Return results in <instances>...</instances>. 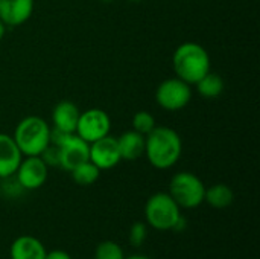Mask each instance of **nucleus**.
Returning a JSON list of instances; mask_svg holds the SVG:
<instances>
[{
	"mask_svg": "<svg viewBox=\"0 0 260 259\" xmlns=\"http://www.w3.org/2000/svg\"><path fill=\"white\" fill-rule=\"evenodd\" d=\"M181 151V137L169 127H155L145 136V156L157 169L172 168L180 160Z\"/></svg>",
	"mask_w": 260,
	"mask_h": 259,
	"instance_id": "1",
	"label": "nucleus"
},
{
	"mask_svg": "<svg viewBox=\"0 0 260 259\" xmlns=\"http://www.w3.org/2000/svg\"><path fill=\"white\" fill-rule=\"evenodd\" d=\"M172 64L177 78L187 84H197L206 73L210 72V56L207 50L193 41L183 43L177 47L172 56Z\"/></svg>",
	"mask_w": 260,
	"mask_h": 259,
	"instance_id": "2",
	"label": "nucleus"
},
{
	"mask_svg": "<svg viewBox=\"0 0 260 259\" xmlns=\"http://www.w3.org/2000/svg\"><path fill=\"white\" fill-rule=\"evenodd\" d=\"M50 127L38 116H27L18 122L14 140L23 156H40L50 143Z\"/></svg>",
	"mask_w": 260,
	"mask_h": 259,
	"instance_id": "3",
	"label": "nucleus"
},
{
	"mask_svg": "<svg viewBox=\"0 0 260 259\" xmlns=\"http://www.w3.org/2000/svg\"><path fill=\"white\" fill-rule=\"evenodd\" d=\"M181 217V208L168 192H157L151 195L145 205V220L148 227L154 231L166 232L172 231L178 218Z\"/></svg>",
	"mask_w": 260,
	"mask_h": 259,
	"instance_id": "4",
	"label": "nucleus"
},
{
	"mask_svg": "<svg viewBox=\"0 0 260 259\" xmlns=\"http://www.w3.org/2000/svg\"><path fill=\"white\" fill-rule=\"evenodd\" d=\"M181 209H195L204 203L206 186L193 172H177L169 183L168 192Z\"/></svg>",
	"mask_w": 260,
	"mask_h": 259,
	"instance_id": "5",
	"label": "nucleus"
},
{
	"mask_svg": "<svg viewBox=\"0 0 260 259\" xmlns=\"http://www.w3.org/2000/svg\"><path fill=\"white\" fill-rule=\"evenodd\" d=\"M192 99V89L190 84L180 78H169L165 79L155 90V101L157 104L168 110L177 111L184 108Z\"/></svg>",
	"mask_w": 260,
	"mask_h": 259,
	"instance_id": "6",
	"label": "nucleus"
},
{
	"mask_svg": "<svg viewBox=\"0 0 260 259\" xmlns=\"http://www.w3.org/2000/svg\"><path fill=\"white\" fill-rule=\"evenodd\" d=\"M110 128H111L110 116L101 108H90L79 114L76 134L87 143H91L108 136Z\"/></svg>",
	"mask_w": 260,
	"mask_h": 259,
	"instance_id": "7",
	"label": "nucleus"
},
{
	"mask_svg": "<svg viewBox=\"0 0 260 259\" xmlns=\"http://www.w3.org/2000/svg\"><path fill=\"white\" fill-rule=\"evenodd\" d=\"M47 174L49 166L40 156H24L14 176L24 191H35L46 183Z\"/></svg>",
	"mask_w": 260,
	"mask_h": 259,
	"instance_id": "8",
	"label": "nucleus"
},
{
	"mask_svg": "<svg viewBox=\"0 0 260 259\" xmlns=\"http://www.w3.org/2000/svg\"><path fill=\"white\" fill-rule=\"evenodd\" d=\"M56 147L59 148V168L69 172L78 165L90 160V143L82 140L76 133L67 134Z\"/></svg>",
	"mask_w": 260,
	"mask_h": 259,
	"instance_id": "9",
	"label": "nucleus"
},
{
	"mask_svg": "<svg viewBox=\"0 0 260 259\" xmlns=\"http://www.w3.org/2000/svg\"><path fill=\"white\" fill-rule=\"evenodd\" d=\"M122 160L117 137L114 136H105L96 142L90 143V162L94 163L101 171H107L119 165Z\"/></svg>",
	"mask_w": 260,
	"mask_h": 259,
	"instance_id": "10",
	"label": "nucleus"
},
{
	"mask_svg": "<svg viewBox=\"0 0 260 259\" xmlns=\"http://www.w3.org/2000/svg\"><path fill=\"white\" fill-rule=\"evenodd\" d=\"M34 12V0H0V20L5 26H20Z\"/></svg>",
	"mask_w": 260,
	"mask_h": 259,
	"instance_id": "11",
	"label": "nucleus"
},
{
	"mask_svg": "<svg viewBox=\"0 0 260 259\" xmlns=\"http://www.w3.org/2000/svg\"><path fill=\"white\" fill-rule=\"evenodd\" d=\"M23 154L12 136L0 133V179L14 176Z\"/></svg>",
	"mask_w": 260,
	"mask_h": 259,
	"instance_id": "12",
	"label": "nucleus"
},
{
	"mask_svg": "<svg viewBox=\"0 0 260 259\" xmlns=\"http://www.w3.org/2000/svg\"><path fill=\"white\" fill-rule=\"evenodd\" d=\"M46 247L44 244L32 237V235H21L17 237L9 249L11 259H44L46 258Z\"/></svg>",
	"mask_w": 260,
	"mask_h": 259,
	"instance_id": "13",
	"label": "nucleus"
},
{
	"mask_svg": "<svg viewBox=\"0 0 260 259\" xmlns=\"http://www.w3.org/2000/svg\"><path fill=\"white\" fill-rule=\"evenodd\" d=\"M79 108L72 101H61L55 105L52 111L53 128L64 133H76V125L79 121Z\"/></svg>",
	"mask_w": 260,
	"mask_h": 259,
	"instance_id": "14",
	"label": "nucleus"
},
{
	"mask_svg": "<svg viewBox=\"0 0 260 259\" xmlns=\"http://www.w3.org/2000/svg\"><path fill=\"white\" fill-rule=\"evenodd\" d=\"M117 145L122 160L133 162L145 154V136L134 130L122 133L117 137Z\"/></svg>",
	"mask_w": 260,
	"mask_h": 259,
	"instance_id": "15",
	"label": "nucleus"
},
{
	"mask_svg": "<svg viewBox=\"0 0 260 259\" xmlns=\"http://www.w3.org/2000/svg\"><path fill=\"white\" fill-rule=\"evenodd\" d=\"M204 202L215 209H225L233 205L235 192L230 186L224 183H216L210 188H206Z\"/></svg>",
	"mask_w": 260,
	"mask_h": 259,
	"instance_id": "16",
	"label": "nucleus"
},
{
	"mask_svg": "<svg viewBox=\"0 0 260 259\" xmlns=\"http://www.w3.org/2000/svg\"><path fill=\"white\" fill-rule=\"evenodd\" d=\"M195 85L198 93L207 99H215L224 92V79L215 72L206 73Z\"/></svg>",
	"mask_w": 260,
	"mask_h": 259,
	"instance_id": "17",
	"label": "nucleus"
},
{
	"mask_svg": "<svg viewBox=\"0 0 260 259\" xmlns=\"http://www.w3.org/2000/svg\"><path fill=\"white\" fill-rule=\"evenodd\" d=\"M70 174H72V179H73V182L76 185L90 186V185H93V183L98 182V179L101 176V169L94 163H91L90 160H87V162L78 165L76 168H73L70 171Z\"/></svg>",
	"mask_w": 260,
	"mask_h": 259,
	"instance_id": "18",
	"label": "nucleus"
},
{
	"mask_svg": "<svg viewBox=\"0 0 260 259\" xmlns=\"http://www.w3.org/2000/svg\"><path fill=\"white\" fill-rule=\"evenodd\" d=\"M94 259H125V252L114 241H102L94 250Z\"/></svg>",
	"mask_w": 260,
	"mask_h": 259,
	"instance_id": "19",
	"label": "nucleus"
},
{
	"mask_svg": "<svg viewBox=\"0 0 260 259\" xmlns=\"http://www.w3.org/2000/svg\"><path fill=\"white\" fill-rule=\"evenodd\" d=\"M155 128V119L148 111H137L133 118V130L146 136Z\"/></svg>",
	"mask_w": 260,
	"mask_h": 259,
	"instance_id": "20",
	"label": "nucleus"
},
{
	"mask_svg": "<svg viewBox=\"0 0 260 259\" xmlns=\"http://www.w3.org/2000/svg\"><path fill=\"white\" fill-rule=\"evenodd\" d=\"M148 238V224L137 221L129 229V243L133 247H140Z\"/></svg>",
	"mask_w": 260,
	"mask_h": 259,
	"instance_id": "21",
	"label": "nucleus"
},
{
	"mask_svg": "<svg viewBox=\"0 0 260 259\" xmlns=\"http://www.w3.org/2000/svg\"><path fill=\"white\" fill-rule=\"evenodd\" d=\"M40 157L47 166H59V148L53 143H49L47 148L40 154Z\"/></svg>",
	"mask_w": 260,
	"mask_h": 259,
	"instance_id": "22",
	"label": "nucleus"
},
{
	"mask_svg": "<svg viewBox=\"0 0 260 259\" xmlns=\"http://www.w3.org/2000/svg\"><path fill=\"white\" fill-rule=\"evenodd\" d=\"M44 259H72V256L61 249H55V250L46 252V258Z\"/></svg>",
	"mask_w": 260,
	"mask_h": 259,
	"instance_id": "23",
	"label": "nucleus"
},
{
	"mask_svg": "<svg viewBox=\"0 0 260 259\" xmlns=\"http://www.w3.org/2000/svg\"><path fill=\"white\" fill-rule=\"evenodd\" d=\"M186 227H187V221H186V218L181 215V217L178 218V221L175 223V226H174V229H172V231H175V232H183Z\"/></svg>",
	"mask_w": 260,
	"mask_h": 259,
	"instance_id": "24",
	"label": "nucleus"
},
{
	"mask_svg": "<svg viewBox=\"0 0 260 259\" xmlns=\"http://www.w3.org/2000/svg\"><path fill=\"white\" fill-rule=\"evenodd\" d=\"M125 259H151L149 256L145 255H131V256H125Z\"/></svg>",
	"mask_w": 260,
	"mask_h": 259,
	"instance_id": "25",
	"label": "nucleus"
},
{
	"mask_svg": "<svg viewBox=\"0 0 260 259\" xmlns=\"http://www.w3.org/2000/svg\"><path fill=\"white\" fill-rule=\"evenodd\" d=\"M5 32H6V26H5V23H3V21L0 20V40L3 38Z\"/></svg>",
	"mask_w": 260,
	"mask_h": 259,
	"instance_id": "26",
	"label": "nucleus"
},
{
	"mask_svg": "<svg viewBox=\"0 0 260 259\" xmlns=\"http://www.w3.org/2000/svg\"><path fill=\"white\" fill-rule=\"evenodd\" d=\"M101 2H105V3H111V2H114V0H101Z\"/></svg>",
	"mask_w": 260,
	"mask_h": 259,
	"instance_id": "27",
	"label": "nucleus"
},
{
	"mask_svg": "<svg viewBox=\"0 0 260 259\" xmlns=\"http://www.w3.org/2000/svg\"><path fill=\"white\" fill-rule=\"evenodd\" d=\"M129 2H142V0H129Z\"/></svg>",
	"mask_w": 260,
	"mask_h": 259,
	"instance_id": "28",
	"label": "nucleus"
}]
</instances>
